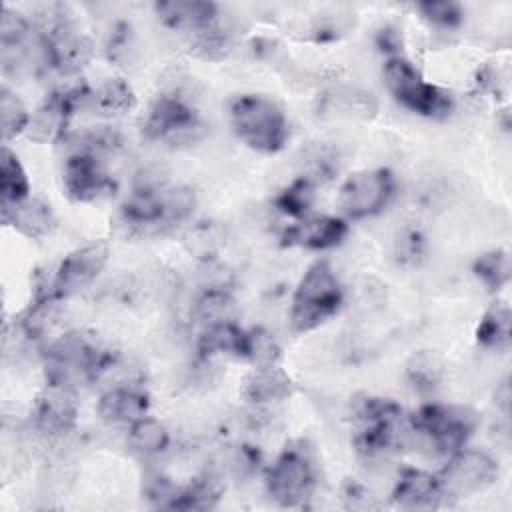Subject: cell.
Returning a JSON list of instances; mask_svg holds the SVG:
<instances>
[{
    "mask_svg": "<svg viewBox=\"0 0 512 512\" xmlns=\"http://www.w3.org/2000/svg\"><path fill=\"white\" fill-rule=\"evenodd\" d=\"M110 362V352L94 336L72 330L58 336L44 350V378L48 386L76 392L98 380Z\"/></svg>",
    "mask_w": 512,
    "mask_h": 512,
    "instance_id": "cell-1",
    "label": "cell"
},
{
    "mask_svg": "<svg viewBox=\"0 0 512 512\" xmlns=\"http://www.w3.org/2000/svg\"><path fill=\"white\" fill-rule=\"evenodd\" d=\"M354 448L368 460L394 452L406 436L408 418L400 404L382 396H362L352 404Z\"/></svg>",
    "mask_w": 512,
    "mask_h": 512,
    "instance_id": "cell-2",
    "label": "cell"
},
{
    "mask_svg": "<svg viewBox=\"0 0 512 512\" xmlns=\"http://www.w3.org/2000/svg\"><path fill=\"white\" fill-rule=\"evenodd\" d=\"M194 192L188 188H168L160 180L142 182L122 202L120 218L136 232H160L176 226L192 214Z\"/></svg>",
    "mask_w": 512,
    "mask_h": 512,
    "instance_id": "cell-3",
    "label": "cell"
},
{
    "mask_svg": "<svg viewBox=\"0 0 512 512\" xmlns=\"http://www.w3.org/2000/svg\"><path fill=\"white\" fill-rule=\"evenodd\" d=\"M234 134L252 150L262 154L280 152L290 136L284 110L262 94H238L228 104Z\"/></svg>",
    "mask_w": 512,
    "mask_h": 512,
    "instance_id": "cell-4",
    "label": "cell"
},
{
    "mask_svg": "<svg viewBox=\"0 0 512 512\" xmlns=\"http://www.w3.org/2000/svg\"><path fill=\"white\" fill-rule=\"evenodd\" d=\"M344 304L342 284L328 260H316L300 278L290 306V324L298 334L316 330Z\"/></svg>",
    "mask_w": 512,
    "mask_h": 512,
    "instance_id": "cell-5",
    "label": "cell"
},
{
    "mask_svg": "<svg viewBox=\"0 0 512 512\" xmlns=\"http://www.w3.org/2000/svg\"><path fill=\"white\" fill-rule=\"evenodd\" d=\"M478 426V414L466 406L428 402L408 416V432L430 452L450 456L464 448Z\"/></svg>",
    "mask_w": 512,
    "mask_h": 512,
    "instance_id": "cell-6",
    "label": "cell"
},
{
    "mask_svg": "<svg viewBox=\"0 0 512 512\" xmlns=\"http://www.w3.org/2000/svg\"><path fill=\"white\" fill-rule=\"evenodd\" d=\"M318 486V468L312 448L304 440H292L282 448L266 472L268 496L284 508L304 506Z\"/></svg>",
    "mask_w": 512,
    "mask_h": 512,
    "instance_id": "cell-7",
    "label": "cell"
},
{
    "mask_svg": "<svg viewBox=\"0 0 512 512\" xmlns=\"http://www.w3.org/2000/svg\"><path fill=\"white\" fill-rule=\"evenodd\" d=\"M384 84L398 104L418 116L444 118L452 110L450 92L428 82L422 72L402 54H394L386 60Z\"/></svg>",
    "mask_w": 512,
    "mask_h": 512,
    "instance_id": "cell-8",
    "label": "cell"
},
{
    "mask_svg": "<svg viewBox=\"0 0 512 512\" xmlns=\"http://www.w3.org/2000/svg\"><path fill=\"white\" fill-rule=\"evenodd\" d=\"M144 132L166 146H186L204 134V122L188 96L178 90L158 94L148 106Z\"/></svg>",
    "mask_w": 512,
    "mask_h": 512,
    "instance_id": "cell-9",
    "label": "cell"
},
{
    "mask_svg": "<svg viewBox=\"0 0 512 512\" xmlns=\"http://www.w3.org/2000/svg\"><path fill=\"white\" fill-rule=\"evenodd\" d=\"M396 194V176L388 168L350 174L338 192V206L346 218H370L386 210Z\"/></svg>",
    "mask_w": 512,
    "mask_h": 512,
    "instance_id": "cell-10",
    "label": "cell"
},
{
    "mask_svg": "<svg viewBox=\"0 0 512 512\" xmlns=\"http://www.w3.org/2000/svg\"><path fill=\"white\" fill-rule=\"evenodd\" d=\"M498 478V462L472 448H460L448 456L446 466L438 474L442 492L448 498H468L492 486Z\"/></svg>",
    "mask_w": 512,
    "mask_h": 512,
    "instance_id": "cell-11",
    "label": "cell"
},
{
    "mask_svg": "<svg viewBox=\"0 0 512 512\" xmlns=\"http://www.w3.org/2000/svg\"><path fill=\"white\" fill-rule=\"evenodd\" d=\"M64 194L78 204L98 202L114 194L116 182L104 166L100 154L74 148L62 168Z\"/></svg>",
    "mask_w": 512,
    "mask_h": 512,
    "instance_id": "cell-12",
    "label": "cell"
},
{
    "mask_svg": "<svg viewBox=\"0 0 512 512\" xmlns=\"http://www.w3.org/2000/svg\"><path fill=\"white\" fill-rule=\"evenodd\" d=\"M110 256L106 242H88L68 252L48 282L58 298H68L86 288L104 270Z\"/></svg>",
    "mask_w": 512,
    "mask_h": 512,
    "instance_id": "cell-13",
    "label": "cell"
},
{
    "mask_svg": "<svg viewBox=\"0 0 512 512\" xmlns=\"http://www.w3.org/2000/svg\"><path fill=\"white\" fill-rule=\"evenodd\" d=\"M348 222L338 216H304L300 222L282 230V244L300 246L306 250H328L344 242Z\"/></svg>",
    "mask_w": 512,
    "mask_h": 512,
    "instance_id": "cell-14",
    "label": "cell"
},
{
    "mask_svg": "<svg viewBox=\"0 0 512 512\" xmlns=\"http://www.w3.org/2000/svg\"><path fill=\"white\" fill-rule=\"evenodd\" d=\"M32 416L38 432L52 438L68 434L76 426L78 418L74 392L46 384L44 392L36 398Z\"/></svg>",
    "mask_w": 512,
    "mask_h": 512,
    "instance_id": "cell-15",
    "label": "cell"
},
{
    "mask_svg": "<svg viewBox=\"0 0 512 512\" xmlns=\"http://www.w3.org/2000/svg\"><path fill=\"white\" fill-rule=\"evenodd\" d=\"M72 98L76 112L90 110L102 116H118L136 106L134 90L122 78H110L96 88L76 86L72 88Z\"/></svg>",
    "mask_w": 512,
    "mask_h": 512,
    "instance_id": "cell-16",
    "label": "cell"
},
{
    "mask_svg": "<svg viewBox=\"0 0 512 512\" xmlns=\"http://www.w3.org/2000/svg\"><path fill=\"white\" fill-rule=\"evenodd\" d=\"M392 500L404 510H434L446 502V496L438 476L418 468H404L392 488Z\"/></svg>",
    "mask_w": 512,
    "mask_h": 512,
    "instance_id": "cell-17",
    "label": "cell"
},
{
    "mask_svg": "<svg viewBox=\"0 0 512 512\" xmlns=\"http://www.w3.org/2000/svg\"><path fill=\"white\" fill-rule=\"evenodd\" d=\"M72 114H76L72 92H54L36 108V112L30 114L26 134L40 144L58 142L64 138Z\"/></svg>",
    "mask_w": 512,
    "mask_h": 512,
    "instance_id": "cell-18",
    "label": "cell"
},
{
    "mask_svg": "<svg viewBox=\"0 0 512 512\" xmlns=\"http://www.w3.org/2000/svg\"><path fill=\"white\" fill-rule=\"evenodd\" d=\"M154 10L166 26L174 30L194 32V36L216 26L218 22V6L214 2L168 0V2H156Z\"/></svg>",
    "mask_w": 512,
    "mask_h": 512,
    "instance_id": "cell-19",
    "label": "cell"
},
{
    "mask_svg": "<svg viewBox=\"0 0 512 512\" xmlns=\"http://www.w3.org/2000/svg\"><path fill=\"white\" fill-rule=\"evenodd\" d=\"M150 406L148 394L130 384H118L108 388L98 398V414L108 424H132L138 418L146 416Z\"/></svg>",
    "mask_w": 512,
    "mask_h": 512,
    "instance_id": "cell-20",
    "label": "cell"
},
{
    "mask_svg": "<svg viewBox=\"0 0 512 512\" xmlns=\"http://www.w3.org/2000/svg\"><path fill=\"white\" fill-rule=\"evenodd\" d=\"M0 212L4 224L12 226L26 238H42L54 228V212L50 204L34 196L12 206H0Z\"/></svg>",
    "mask_w": 512,
    "mask_h": 512,
    "instance_id": "cell-21",
    "label": "cell"
},
{
    "mask_svg": "<svg viewBox=\"0 0 512 512\" xmlns=\"http://www.w3.org/2000/svg\"><path fill=\"white\" fill-rule=\"evenodd\" d=\"M292 392L290 376L278 364L256 366L244 380V398L252 404L280 402Z\"/></svg>",
    "mask_w": 512,
    "mask_h": 512,
    "instance_id": "cell-22",
    "label": "cell"
},
{
    "mask_svg": "<svg viewBox=\"0 0 512 512\" xmlns=\"http://www.w3.org/2000/svg\"><path fill=\"white\" fill-rule=\"evenodd\" d=\"M246 342H248V330L234 324V320H226V322L204 326V332L200 334V340H198V350L204 356L226 354V356L244 358Z\"/></svg>",
    "mask_w": 512,
    "mask_h": 512,
    "instance_id": "cell-23",
    "label": "cell"
},
{
    "mask_svg": "<svg viewBox=\"0 0 512 512\" xmlns=\"http://www.w3.org/2000/svg\"><path fill=\"white\" fill-rule=\"evenodd\" d=\"M512 338V314L506 302H494L476 326V342L488 350H508Z\"/></svg>",
    "mask_w": 512,
    "mask_h": 512,
    "instance_id": "cell-24",
    "label": "cell"
},
{
    "mask_svg": "<svg viewBox=\"0 0 512 512\" xmlns=\"http://www.w3.org/2000/svg\"><path fill=\"white\" fill-rule=\"evenodd\" d=\"M28 196L30 182L26 170L16 152H12L8 144H4L0 152V206H12L26 200Z\"/></svg>",
    "mask_w": 512,
    "mask_h": 512,
    "instance_id": "cell-25",
    "label": "cell"
},
{
    "mask_svg": "<svg viewBox=\"0 0 512 512\" xmlns=\"http://www.w3.org/2000/svg\"><path fill=\"white\" fill-rule=\"evenodd\" d=\"M222 496V484L212 474L196 476L188 486L178 488L170 510H210Z\"/></svg>",
    "mask_w": 512,
    "mask_h": 512,
    "instance_id": "cell-26",
    "label": "cell"
},
{
    "mask_svg": "<svg viewBox=\"0 0 512 512\" xmlns=\"http://www.w3.org/2000/svg\"><path fill=\"white\" fill-rule=\"evenodd\" d=\"M168 444V428L150 416H142L128 426V446L140 456H156L164 452Z\"/></svg>",
    "mask_w": 512,
    "mask_h": 512,
    "instance_id": "cell-27",
    "label": "cell"
},
{
    "mask_svg": "<svg viewBox=\"0 0 512 512\" xmlns=\"http://www.w3.org/2000/svg\"><path fill=\"white\" fill-rule=\"evenodd\" d=\"M316 198V180L310 176H298L288 186H284L278 196L274 198V206L278 212L292 216V218H304Z\"/></svg>",
    "mask_w": 512,
    "mask_h": 512,
    "instance_id": "cell-28",
    "label": "cell"
},
{
    "mask_svg": "<svg viewBox=\"0 0 512 512\" xmlns=\"http://www.w3.org/2000/svg\"><path fill=\"white\" fill-rule=\"evenodd\" d=\"M472 270L490 292H498L510 280V256L502 248L488 250L476 258Z\"/></svg>",
    "mask_w": 512,
    "mask_h": 512,
    "instance_id": "cell-29",
    "label": "cell"
},
{
    "mask_svg": "<svg viewBox=\"0 0 512 512\" xmlns=\"http://www.w3.org/2000/svg\"><path fill=\"white\" fill-rule=\"evenodd\" d=\"M30 114L24 102L12 92L8 86L0 88V126H2V140L4 144L22 132L28 130Z\"/></svg>",
    "mask_w": 512,
    "mask_h": 512,
    "instance_id": "cell-30",
    "label": "cell"
},
{
    "mask_svg": "<svg viewBox=\"0 0 512 512\" xmlns=\"http://www.w3.org/2000/svg\"><path fill=\"white\" fill-rule=\"evenodd\" d=\"M232 310H234L232 296L220 288H206L194 304V314L204 326L232 320Z\"/></svg>",
    "mask_w": 512,
    "mask_h": 512,
    "instance_id": "cell-31",
    "label": "cell"
},
{
    "mask_svg": "<svg viewBox=\"0 0 512 512\" xmlns=\"http://www.w3.org/2000/svg\"><path fill=\"white\" fill-rule=\"evenodd\" d=\"M422 18L438 28H458L464 20V10L452 0H426L416 4Z\"/></svg>",
    "mask_w": 512,
    "mask_h": 512,
    "instance_id": "cell-32",
    "label": "cell"
},
{
    "mask_svg": "<svg viewBox=\"0 0 512 512\" xmlns=\"http://www.w3.org/2000/svg\"><path fill=\"white\" fill-rule=\"evenodd\" d=\"M244 358L250 360L256 366L278 364L280 346L268 330L252 328V330H248V342H246V356Z\"/></svg>",
    "mask_w": 512,
    "mask_h": 512,
    "instance_id": "cell-33",
    "label": "cell"
},
{
    "mask_svg": "<svg viewBox=\"0 0 512 512\" xmlns=\"http://www.w3.org/2000/svg\"><path fill=\"white\" fill-rule=\"evenodd\" d=\"M406 374H408V380L412 384L414 390L418 392H430L438 386L440 382V368L438 364L434 362V358L430 354H416L410 364L406 366Z\"/></svg>",
    "mask_w": 512,
    "mask_h": 512,
    "instance_id": "cell-34",
    "label": "cell"
},
{
    "mask_svg": "<svg viewBox=\"0 0 512 512\" xmlns=\"http://www.w3.org/2000/svg\"><path fill=\"white\" fill-rule=\"evenodd\" d=\"M344 500L348 502L350 508H374V496H370V492L356 482H348L344 486Z\"/></svg>",
    "mask_w": 512,
    "mask_h": 512,
    "instance_id": "cell-35",
    "label": "cell"
},
{
    "mask_svg": "<svg viewBox=\"0 0 512 512\" xmlns=\"http://www.w3.org/2000/svg\"><path fill=\"white\" fill-rule=\"evenodd\" d=\"M496 404L500 406L504 416H508V412H510V384H508V380H504L500 384V388L496 390Z\"/></svg>",
    "mask_w": 512,
    "mask_h": 512,
    "instance_id": "cell-36",
    "label": "cell"
}]
</instances>
